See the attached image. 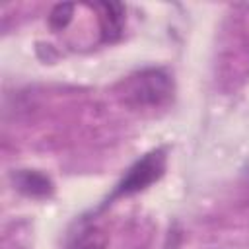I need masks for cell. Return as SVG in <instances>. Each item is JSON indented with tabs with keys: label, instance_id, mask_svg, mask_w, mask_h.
I'll return each instance as SVG.
<instances>
[{
	"label": "cell",
	"instance_id": "277c9868",
	"mask_svg": "<svg viewBox=\"0 0 249 249\" xmlns=\"http://www.w3.org/2000/svg\"><path fill=\"white\" fill-rule=\"evenodd\" d=\"M95 10L99 12V29H101V39L105 43H113L121 37L123 25H124V8L121 4H111V2H99L95 4Z\"/></svg>",
	"mask_w": 249,
	"mask_h": 249
},
{
	"label": "cell",
	"instance_id": "3957f363",
	"mask_svg": "<svg viewBox=\"0 0 249 249\" xmlns=\"http://www.w3.org/2000/svg\"><path fill=\"white\" fill-rule=\"evenodd\" d=\"M107 245H109V231L101 224L84 218L80 220L76 231H72L66 249H107Z\"/></svg>",
	"mask_w": 249,
	"mask_h": 249
},
{
	"label": "cell",
	"instance_id": "8992f818",
	"mask_svg": "<svg viewBox=\"0 0 249 249\" xmlns=\"http://www.w3.org/2000/svg\"><path fill=\"white\" fill-rule=\"evenodd\" d=\"M72 10H74L72 4H58V6H54L51 16H49L51 25L54 29H64L68 25V21L72 19Z\"/></svg>",
	"mask_w": 249,
	"mask_h": 249
},
{
	"label": "cell",
	"instance_id": "7a4b0ae2",
	"mask_svg": "<svg viewBox=\"0 0 249 249\" xmlns=\"http://www.w3.org/2000/svg\"><path fill=\"white\" fill-rule=\"evenodd\" d=\"M163 171H165V152L161 148L144 154L138 161H134L130 165V169L124 173V177L119 181L111 198L128 196V195L144 191L146 187L156 183L163 175Z\"/></svg>",
	"mask_w": 249,
	"mask_h": 249
},
{
	"label": "cell",
	"instance_id": "5b68a950",
	"mask_svg": "<svg viewBox=\"0 0 249 249\" xmlns=\"http://www.w3.org/2000/svg\"><path fill=\"white\" fill-rule=\"evenodd\" d=\"M14 183L23 195L29 196H47L53 191V183L49 181V177L39 171H18L14 173Z\"/></svg>",
	"mask_w": 249,
	"mask_h": 249
},
{
	"label": "cell",
	"instance_id": "6da1fadb",
	"mask_svg": "<svg viewBox=\"0 0 249 249\" xmlns=\"http://www.w3.org/2000/svg\"><path fill=\"white\" fill-rule=\"evenodd\" d=\"M123 99L132 107H161L173 97V82L160 68H146L123 82Z\"/></svg>",
	"mask_w": 249,
	"mask_h": 249
}]
</instances>
